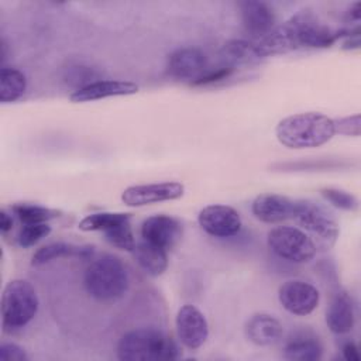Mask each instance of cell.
<instances>
[{
	"instance_id": "1",
	"label": "cell",
	"mask_w": 361,
	"mask_h": 361,
	"mask_svg": "<svg viewBox=\"0 0 361 361\" xmlns=\"http://www.w3.org/2000/svg\"><path fill=\"white\" fill-rule=\"evenodd\" d=\"M345 34L347 30L333 31L310 13L302 11L292 16L265 37L255 39L254 44L259 56L267 58L298 48H327L338 38L345 37Z\"/></svg>"
},
{
	"instance_id": "2",
	"label": "cell",
	"mask_w": 361,
	"mask_h": 361,
	"mask_svg": "<svg viewBox=\"0 0 361 361\" xmlns=\"http://www.w3.org/2000/svg\"><path fill=\"white\" fill-rule=\"evenodd\" d=\"M278 141L288 148H314L326 144L336 134L334 121L316 111L298 113L281 120L275 128Z\"/></svg>"
},
{
	"instance_id": "3",
	"label": "cell",
	"mask_w": 361,
	"mask_h": 361,
	"mask_svg": "<svg viewBox=\"0 0 361 361\" xmlns=\"http://www.w3.org/2000/svg\"><path fill=\"white\" fill-rule=\"evenodd\" d=\"M121 361H172L180 357L173 338L154 327H141L126 333L117 344Z\"/></svg>"
},
{
	"instance_id": "4",
	"label": "cell",
	"mask_w": 361,
	"mask_h": 361,
	"mask_svg": "<svg viewBox=\"0 0 361 361\" xmlns=\"http://www.w3.org/2000/svg\"><path fill=\"white\" fill-rule=\"evenodd\" d=\"M83 285L93 299L99 302H113L126 295L130 279L127 268L118 257L103 254L87 265Z\"/></svg>"
},
{
	"instance_id": "5",
	"label": "cell",
	"mask_w": 361,
	"mask_h": 361,
	"mask_svg": "<svg viewBox=\"0 0 361 361\" xmlns=\"http://www.w3.org/2000/svg\"><path fill=\"white\" fill-rule=\"evenodd\" d=\"M39 306L34 286L24 279L10 281L1 296V322L4 330H17L27 326Z\"/></svg>"
},
{
	"instance_id": "6",
	"label": "cell",
	"mask_w": 361,
	"mask_h": 361,
	"mask_svg": "<svg viewBox=\"0 0 361 361\" xmlns=\"http://www.w3.org/2000/svg\"><path fill=\"white\" fill-rule=\"evenodd\" d=\"M267 244L276 257L296 264L309 262L316 254L313 240L296 227L282 226L272 228L268 233Z\"/></svg>"
},
{
	"instance_id": "7",
	"label": "cell",
	"mask_w": 361,
	"mask_h": 361,
	"mask_svg": "<svg viewBox=\"0 0 361 361\" xmlns=\"http://www.w3.org/2000/svg\"><path fill=\"white\" fill-rule=\"evenodd\" d=\"M293 219L309 233L327 244H333L340 233L338 223L330 212L312 200H296Z\"/></svg>"
},
{
	"instance_id": "8",
	"label": "cell",
	"mask_w": 361,
	"mask_h": 361,
	"mask_svg": "<svg viewBox=\"0 0 361 361\" xmlns=\"http://www.w3.org/2000/svg\"><path fill=\"white\" fill-rule=\"evenodd\" d=\"M185 193V186L176 180L147 185H133L123 190L121 200L130 207H140L159 202L176 200Z\"/></svg>"
},
{
	"instance_id": "9",
	"label": "cell",
	"mask_w": 361,
	"mask_h": 361,
	"mask_svg": "<svg viewBox=\"0 0 361 361\" xmlns=\"http://www.w3.org/2000/svg\"><path fill=\"white\" fill-rule=\"evenodd\" d=\"M200 228L212 237H233L241 230L240 213L227 204H209L199 212Z\"/></svg>"
},
{
	"instance_id": "10",
	"label": "cell",
	"mask_w": 361,
	"mask_h": 361,
	"mask_svg": "<svg viewBox=\"0 0 361 361\" xmlns=\"http://www.w3.org/2000/svg\"><path fill=\"white\" fill-rule=\"evenodd\" d=\"M279 303L285 310L296 316L310 314L319 305L320 293L309 282L290 279L283 282L278 290Z\"/></svg>"
},
{
	"instance_id": "11",
	"label": "cell",
	"mask_w": 361,
	"mask_h": 361,
	"mask_svg": "<svg viewBox=\"0 0 361 361\" xmlns=\"http://www.w3.org/2000/svg\"><path fill=\"white\" fill-rule=\"evenodd\" d=\"M178 338L189 350L200 348L209 337V324L204 314L193 305H183L176 313Z\"/></svg>"
},
{
	"instance_id": "12",
	"label": "cell",
	"mask_w": 361,
	"mask_h": 361,
	"mask_svg": "<svg viewBox=\"0 0 361 361\" xmlns=\"http://www.w3.org/2000/svg\"><path fill=\"white\" fill-rule=\"evenodd\" d=\"M183 234L182 223L166 214H155L147 217L141 224L142 240L169 250L175 247Z\"/></svg>"
},
{
	"instance_id": "13",
	"label": "cell",
	"mask_w": 361,
	"mask_h": 361,
	"mask_svg": "<svg viewBox=\"0 0 361 361\" xmlns=\"http://www.w3.org/2000/svg\"><path fill=\"white\" fill-rule=\"evenodd\" d=\"M207 71V56L199 48H179L168 58V72L179 80L192 85Z\"/></svg>"
},
{
	"instance_id": "14",
	"label": "cell",
	"mask_w": 361,
	"mask_h": 361,
	"mask_svg": "<svg viewBox=\"0 0 361 361\" xmlns=\"http://www.w3.org/2000/svg\"><path fill=\"white\" fill-rule=\"evenodd\" d=\"M296 200L276 193H261L251 204V212L255 219L264 223H282L293 219Z\"/></svg>"
},
{
	"instance_id": "15",
	"label": "cell",
	"mask_w": 361,
	"mask_h": 361,
	"mask_svg": "<svg viewBox=\"0 0 361 361\" xmlns=\"http://www.w3.org/2000/svg\"><path fill=\"white\" fill-rule=\"evenodd\" d=\"M138 92V86L128 80H96L90 82L82 87H78L73 93H71L69 99L73 103H86L93 100H100L111 96H128L135 94Z\"/></svg>"
},
{
	"instance_id": "16",
	"label": "cell",
	"mask_w": 361,
	"mask_h": 361,
	"mask_svg": "<svg viewBox=\"0 0 361 361\" xmlns=\"http://www.w3.org/2000/svg\"><path fill=\"white\" fill-rule=\"evenodd\" d=\"M240 11L245 31L257 39L265 37L275 28V13L272 7H269L264 1H241Z\"/></svg>"
},
{
	"instance_id": "17",
	"label": "cell",
	"mask_w": 361,
	"mask_h": 361,
	"mask_svg": "<svg viewBox=\"0 0 361 361\" xmlns=\"http://www.w3.org/2000/svg\"><path fill=\"white\" fill-rule=\"evenodd\" d=\"M283 329L278 319L267 313H257L245 324L247 338L255 345H272L282 337Z\"/></svg>"
},
{
	"instance_id": "18",
	"label": "cell",
	"mask_w": 361,
	"mask_h": 361,
	"mask_svg": "<svg viewBox=\"0 0 361 361\" xmlns=\"http://www.w3.org/2000/svg\"><path fill=\"white\" fill-rule=\"evenodd\" d=\"M326 323L330 331L334 334H345L353 330L355 323V312L354 303L348 293L340 292L331 299L326 312Z\"/></svg>"
},
{
	"instance_id": "19",
	"label": "cell",
	"mask_w": 361,
	"mask_h": 361,
	"mask_svg": "<svg viewBox=\"0 0 361 361\" xmlns=\"http://www.w3.org/2000/svg\"><path fill=\"white\" fill-rule=\"evenodd\" d=\"M94 254L93 245H78L71 243H51L35 251L31 258V265L39 267L58 258L75 257L80 259H89Z\"/></svg>"
},
{
	"instance_id": "20",
	"label": "cell",
	"mask_w": 361,
	"mask_h": 361,
	"mask_svg": "<svg viewBox=\"0 0 361 361\" xmlns=\"http://www.w3.org/2000/svg\"><path fill=\"white\" fill-rule=\"evenodd\" d=\"M131 254L135 262L140 265V268L151 276H159L168 268L166 250L155 244H151L145 240L135 243V247L133 248Z\"/></svg>"
},
{
	"instance_id": "21",
	"label": "cell",
	"mask_w": 361,
	"mask_h": 361,
	"mask_svg": "<svg viewBox=\"0 0 361 361\" xmlns=\"http://www.w3.org/2000/svg\"><path fill=\"white\" fill-rule=\"evenodd\" d=\"M27 89L25 75L16 69L3 66L0 71V100L1 103H11L18 100Z\"/></svg>"
},
{
	"instance_id": "22",
	"label": "cell",
	"mask_w": 361,
	"mask_h": 361,
	"mask_svg": "<svg viewBox=\"0 0 361 361\" xmlns=\"http://www.w3.org/2000/svg\"><path fill=\"white\" fill-rule=\"evenodd\" d=\"M323 348L320 343L309 337H298L286 343L283 355L292 361H316L320 360Z\"/></svg>"
},
{
	"instance_id": "23",
	"label": "cell",
	"mask_w": 361,
	"mask_h": 361,
	"mask_svg": "<svg viewBox=\"0 0 361 361\" xmlns=\"http://www.w3.org/2000/svg\"><path fill=\"white\" fill-rule=\"evenodd\" d=\"M221 56L227 62V66L231 68L235 63H250L261 59L254 45V41L245 39H233L224 44L221 49Z\"/></svg>"
},
{
	"instance_id": "24",
	"label": "cell",
	"mask_w": 361,
	"mask_h": 361,
	"mask_svg": "<svg viewBox=\"0 0 361 361\" xmlns=\"http://www.w3.org/2000/svg\"><path fill=\"white\" fill-rule=\"evenodd\" d=\"M11 212L21 221V224L48 223L49 220H54L61 216L59 210L34 204V203H16L11 206Z\"/></svg>"
},
{
	"instance_id": "25",
	"label": "cell",
	"mask_w": 361,
	"mask_h": 361,
	"mask_svg": "<svg viewBox=\"0 0 361 361\" xmlns=\"http://www.w3.org/2000/svg\"><path fill=\"white\" fill-rule=\"evenodd\" d=\"M131 219L130 213H110V212H100L92 213L83 217L79 221V228L82 231H103L106 233L116 224Z\"/></svg>"
},
{
	"instance_id": "26",
	"label": "cell",
	"mask_w": 361,
	"mask_h": 361,
	"mask_svg": "<svg viewBox=\"0 0 361 361\" xmlns=\"http://www.w3.org/2000/svg\"><path fill=\"white\" fill-rule=\"evenodd\" d=\"M130 220L131 219L116 224L114 227H111L110 230H107L104 233V237L111 245L131 252L133 248L135 247V240H134V234H133Z\"/></svg>"
},
{
	"instance_id": "27",
	"label": "cell",
	"mask_w": 361,
	"mask_h": 361,
	"mask_svg": "<svg viewBox=\"0 0 361 361\" xmlns=\"http://www.w3.org/2000/svg\"><path fill=\"white\" fill-rule=\"evenodd\" d=\"M49 233L51 226L48 223H25L17 234V244L23 248H30Z\"/></svg>"
},
{
	"instance_id": "28",
	"label": "cell",
	"mask_w": 361,
	"mask_h": 361,
	"mask_svg": "<svg viewBox=\"0 0 361 361\" xmlns=\"http://www.w3.org/2000/svg\"><path fill=\"white\" fill-rule=\"evenodd\" d=\"M320 193L329 203H331L337 209L347 210V212H354L358 209L357 197L345 190L336 189V188H324L320 190Z\"/></svg>"
},
{
	"instance_id": "29",
	"label": "cell",
	"mask_w": 361,
	"mask_h": 361,
	"mask_svg": "<svg viewBox=\"0 0 361 361\" xmlns=\"http://www.w3.org/2000/svg\"><path fill=\"white\" fill-rule=\"evenodd\" d=\"M333 121H334V131L336 133L343 134V135H354V137L360 135V130H361L360 114L343 117V118L333 120Z\"/></svg>"
},
{
	"instance_id": "30",
	"label": "cell",
	"mask_w": 361,
	"mask_h": 361,
	"mask_svg": "<svg viewBox=\"0 0 361 361\" xmlns=\"http://www.w3.org/2000/svg\"><path fill=\"white\" fill-rule=\"evenodd\" d=\"M234 71V68L231 66H220V68H216L213 71H206L199 79H196L192 85L193 86H203V85H210V83H214V82H219V80H223L226 78H228L231 75V72Z\"/></svg>"
},
{
	"instance_id": "31",
	"label": "cell",
	"mask_w": 361,
	"mask_h": 361,
	"mask_svg": "<svg viewBox=\"0 0 361 361\" xmlns=\"http://www.w3.org/2000/svg\"><path fill=\"white\" fill-rule=\"evenodd\" d=\"M0 360L1 361H27L28 355L25 350L16 343H1Z\"/></svg>"
},
{
	"instance_id": "32",
	"label": "cell",
	"mask_w": 361,
	"mask_h": 361,
	"mask_svg": "<svg viewBox=\"0 0 361 361\" xmlns=\"http://www.w3.org/2000/svg\"><path fill=\"white\" fill-rule=\"evenodd\" d=\"M343 357L347 361H358L360 360V353H358V347L353 343V341H347L343 345Z\"/></svg>"
},
{
	"instance_id": "33",
	"label": "cell",
	"mask_w": 361,
	"mask_h": 361,
	"mask_svg": "<svg viewBox=\"0 0 361 361\" xmlns=\"http://www.w3.org/2000/svg\"><path fill=\"white\" fill-rule=\"evenodd\" d=\"M13 228V217L6 210L0 212V231L1 234H7Z\"/></svg>"
},
{
	"instance_id": "34",
	"label": "cell",
	"mask_w": 361,
	"mask_h": 361,
	"mask_svg": "<svg viewBox=\"0 0 361 361\" xmlns=\"http://www.w3.org/2000/svg\"><path fill=\"white\" fill-rule=\"evenodd\" d=\"M348 17L354 21H358L361 18V1H355L348 8Z\"/></svg>"
}]
</instances>
